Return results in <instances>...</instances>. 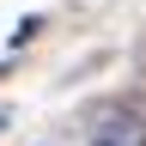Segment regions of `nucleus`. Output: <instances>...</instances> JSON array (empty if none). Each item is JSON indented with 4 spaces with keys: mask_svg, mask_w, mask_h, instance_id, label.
Masks as SVG:
<instances>
[{
    "mask_svg": "<svg viewBox=\"0 0 146 146\" xmlns=\"http://www.w3.org/2000/svg\"><path fill=\"white\" fill-rule=\"evenodd\" d=\"M85 146H146V91H122L98 104L85 116Z\"/></svg>",
    "mask_w": 146,
    "mask_h": 146,
    "instance_id": "f257e3e1",
    "label": "nucleus"
},
{
    "mask_svg": "<svg viewBox=\"0 0 146 146\" xmlns=\"http://www.w3.org/2000/svg\"><path fill=\"white\" fill-rule=\"evenodd\" d=\"M0 128H6V110H0Z\"/></svg>",
    "mask_w": 146,
    "mask_h": 146,
    "instance_id": "f03ea898",
    "label": "nucleus"
}]
</instances>
